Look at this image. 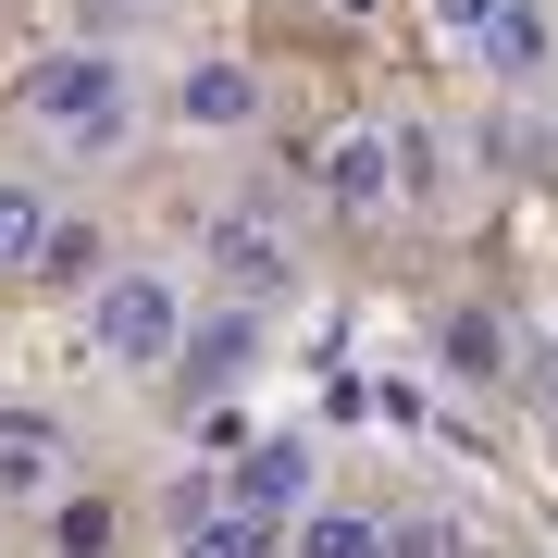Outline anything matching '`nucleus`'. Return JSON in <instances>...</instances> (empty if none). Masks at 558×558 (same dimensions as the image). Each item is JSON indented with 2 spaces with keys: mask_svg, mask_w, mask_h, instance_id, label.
Returning a JSON list of instances; mask_svg holds the SVG:
<instances>
[{
  "mask_svg": "<svg viewBox=\"0 0 558 558\" xmlns=\"http://www.w3.org/2000/svg\"><path fill=\"white\" fill-rule=\"evenodd\" d=\"M534 385H546V398H558V348H546V373H534Z\"/></svg>",
  "mask_w": 558,
  "mask_h": 558,
  "instance_id": "f3484780",
  "label": "nucleus"
},
{
  "mask_svg": "<svg viewBox=\"0 0 558 558\" xmlns=\"http://www.w3.org/2000/svg\"><path fill=\"white\" fill-rule=\"evenodd\" d=\"M299 558H385V521L373 509H311L299 521Z\"/></svg>",
  "mask_w": 558,
  "mask_h": 558,
  "instance_id": "9b49d317",
  "label": "nucleus"
},
{
  "mask_svg": "<svg viewBox=\"0 0 558 558\" xmlns=\"http://www.w3.org/2000/svg\"><path fill=\"white\" fill-rule=\"evenodd\" d=\"M38 248H50V199L25 174H0V274H38Z\"/></svg>",
  "mask_w": 558,
  "mask_h": 558,
  "instance_id": "6e6552de",
  "label": "nucleus"
},
{
  "mask_svg": "<svg viewBox=\"0 0 558 558\" xmlns=\"http://www.w3.org/2000/svg\"><path fill=\"white\" fill-rule=\"evenodd\" d=\"M50 459H62V435L38 410H0V497H25V484H50Z\"/></svg>",
  "mask_w": 558,
  "mask_h": 558,
  "instance_id": "1a4fd4ad",
  "label": "nucleus"
},
{
  "mask_svg": "<svg viewBox=\"0 0 558 558\" xmlns=\"http://www.w3.org/2000/svg\"><path fill=\"white\" fill-rule=\"evenodd\" d=\"M100 260H112V248L87 236V223H50V248H38V274H50V286H100Z\"/></svg>",
  "mask_w": 558,
  "mask_h": 558,
  "instance_id": "ddd939ff",
  "label": "nucleus"
},
{
  "mask_svg": "<svg viewBox=\"0 0 558 558\" xmlns=\"http://www.w3.org/2000/svg\"><path fill=\"white\" fill-rule=\"evenodd\" d=\"M223 509L260 521V534H299V521L323 509V447H311V435H260V447L236 459V484H223Z\"/></svg>",
  "mask_w": 558,
  "mask_h": 558,
  "instance_id": "7ed1b4c3",
  "label": "nucleus"
},
{
  "mask_svg": "<svg viewBox=\"0 0 558 558\" xmlns=\"http://www.w3.org/2000/svg\"><path fill=\"white\" fill-rule=\"evenodd\" d=\"M472 62H484L497 87H534L546 62H558V13H546V0H509V13H497V25L472 38Z\"/></svg>",
  "mask_w": 558,
  "mask_h": 558,
  "instance_id": "0eeeda50",
  "label": "nucleus"
},
{
  "mask_svg": "<svg viewBox=\"0 0 558 558\" xmlns=\"http://www.w3.org/2000/svg\"><path fill=\"white\" fill-rule=\"evenodd\" d=\"M323 199H336L348 223L398 211L410 199V137H398V124H336V149H323Z\"/></svg>",
  "mask_w": 558,
  "mask_h": 558,
  "instance_id": "20e7f679",
  "label": "nucleus"
},
{
  "mask_svg": "<svg viewBox=\"0 0 558 558\" xmlns=\"http://www.w3.org/2000/svg\"><path fill=\"white\" fill-rule=\"evenodd\" d=\"M25 124L62 161H124L137 149V62L124 50H38L25 62Z\"/></svg>",
  "mask_w": 558,
  "mask_h": 558,
  "instance_id": "f257e3e1",
  "label": "nucleus"
},
{
  "mask_svg": "<svg viewBox=\"0 0 558 558\" xmlns=\"http://www.w3.org/2000/svg\"><path fill=\"white\" fill-rule=\"evenodd\" d=\"M100 546H112V509L75 497V509H62V558H100Z\"/></svg>",
  "mask_w": 558,
  "mask_h": 558,
  "instance_id": "2eb2a0df",
  "label": "nucleus"
},
{
  "mask_svg": "<svg viewBox=\"0 0 558 558\" xmlns=\"http://www.w3.org/2000/svg\"><path fill=\"white\" fill-rule=\"evenodd\" d=\"M274 534H260V521H236V509H211V521H186L174 534V558H260Z\"/></svg>",
  "mask_w": 558,
  "mask_h": 558,
  "instance_id": "f8f14e48",
  "label": "nucleus"
},
{
  "mask_svg": "<svg viewBox=\"0 0 558 558\" xmlns=\"http://www.w3.org/2000/svg\"><path fill=\"white\" fill-rule=\"evenodd\" d=\"M174 124H186V137H248V124H260V75H248V62H186V75H174Z\"/></svg>",
  "mask_w": 558,
  "mask_h": 558,
  "instance_id": "39448f33",
  "label": "nucleus"
},
{
  "mask_svg": "<svg viewBox=\"0 0 558 558\" xmlns=\"http://www.w3.org/2000/svg\"><path fill=\"white\" fill-rule=\"evenodd\" d=\"M211 260H223L236 286H274V274H286V248H274V223H260V211H223V223H211Z\"/></svg>",
  "mask_w": 558,
  "mask_h": 558,
  "instance_id": "9d476101",
  "label": "nucleus"
},
{
  "mask_svg": "<svg viewBox=\"0 0 558 558\" xmlns=\"http://www.w3.org/2000/svg\"><path fill=\"white\" fill-rule=\"evenodd\" d=\"M174 373L199 385V398L248 385V373H260V311H199V323H186V348H174Z\"/></svg>",
  "mask_w": 558,
  "mask_h": 558,
  "instance_id": "423d86ee",
  "label": "nucleus"
},
{
  "mask_svg": "<svg viewBox=\"0 0 558 558\" xmlns=\"http://www.w3.org/2000/svg\"><path fill=\"white\" fill-rule=\"evenodd\" d=\"M497 13H509V0H435V25H447L459 50H472V38H484V25H497Z\"/></svg>",
  "mask_w": 558,
  "mask_h": 558,
  "instance_id": "dca6fc26",
  "label": "nucleus"
},
{
  "mask_svg": "<svg viewBox=\"0 0 558 558\" xmlns=\"http://www.w3.org/2000/svg\"><path fill=\"white\" fill-rule=\"evenodd\" d=\"M497 360H509V348H497V323H472V311L447 323V373H472V385H484V373H497Z\"/></svg>",
  "mask_w": 558,
  "mask_h": 558,
  "instance_id": "4468645a",
  "label": "nucleus"
},
{
  "mask_svg": "<svg viewBox=\"0 0 558 558\" xmlns=\"http://www.w3.org/2000/svg\"><path fill=\"white\" fill-rule=\"evenodd\" d=\"M174 348H186V286L161 260H112L87 286V360L100 373H174Z\"/></svg>",
  "mask_w": 558,
  "mask_h": 558,
  "instance_id": "f03ea898",
  "label": "nucleus"
}]
</instances>
